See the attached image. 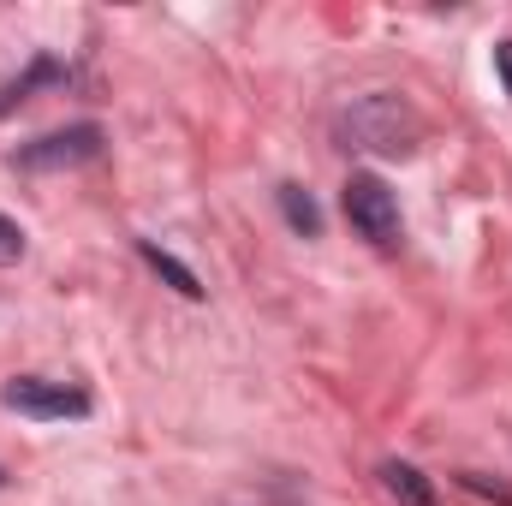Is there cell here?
Wrapping results in <instances>:
<instances>
[{"label": "cell", "instance_id": "obj_9", "mask_svg": "<svg viewBox=\"0 0 512 506\" xmlns=\"http://www.w3.org/2000/svg\"><path fill=\"white\" fill-rule=\"evenodd\" d=\"M18 256H24V233H18L12 221H0V268H12Z\"/></svg>", "mask_w": 512, "mask_h": 506}, {"label": "cell", "instance_id": "obj_4", "mask_svg": "<svg viewBox=\"0 0 512 506\" xmlns=\"http://www.w3.org/2000/svg\"><path fill=\"white\" fill-rule=\"evenodd\" d=\"M102 155V126H66V131H48L36 143L18 149V167L30 173H54V167H84Z\"/></svg>", "mask_w": 512, "mask_h": 506}, {"label": "cell", "instance_id": "obj_10", "mask_svg": "<svg viewBox=\"0 0 512 506\" xmlns=\"http://www.w3.org/2000/svg\"><path fill=\"white\" fill-rule=\"evenodd\" d=\"M495 72H501V84H507V96H512V36L495 42Z\"/></svg>", "mask_w": 512, "mask_h": 506}, {"label": "cell", "instance_id": "obj_8", "mask_svg": "<svg viewBox=\"0 0 512 506\" xmlns=\"http://www.w3.org/2000/svg\"><path fill=\"white\" fill-rule=\"evenodd\" d=\"M36 84H66V66H60V60H48V54H42V60H36V66H30V72H24V78H12V84H6V90H0V114H6V108H18V102H24V96H30V90H36Z\"/></svg>", "mask_w": 512, "mask_h": 506}, {"label": "cell", "instance_id": "obj_6", "mask_svg": "<svg viewBox=\"0 0 512 506\" xmlns=\"http://www.w3.org/2000/svg\"><path fill=\"white\" fill-rule=\"evenodd\" d=\"M280 215H286V227L304 233V239L322 233V209H316V197H310L304 185H280Z\"/></svg>", "mask_w": 512, "mask_h": 506}, {"label": "cell", "instance_id": "obj_1", "mask_svg": "<svg viewBox=\"0 0 512 506\" xmlns=\"http://www.w3.org/2000/svg\"><path fill=\"white\" fill-rule=\"evenodd\" d=\"M340 126L352 137V149H370V155H411L417 137H423L417 108L399 102V96H364V102H352Z\"/></svg>", "mask_w": 512, "mask_h": 506}, {"label": "cell", "instance_id": "obj_7", "mask_svg": "<svg viewBox=\"0 0 512 506\" xmlns=\"http://www.w3.org/2000/svg\"><path fill=\"white\" fill-rule=\"evenodd\" d=\"M137 251H143V262H149V268H155L161 280H173V292H185V298H203V280H197V274H191V268H185L179 256H167L161 245H149V239H143Z\"/></svg>", "mask_w": 512, "mask_h": 506}, {"label": "cell", "instance_id": "obj_5", "mask_svg": "<svg viewBox=\"0 0 512 506\" xmlns=\"http://www.w3.org/2000/svg\"><path fill=\"white\" fill-rule=\"evenodd\" d=\"M382 489H387L399 506H435L429 477H423L417 465H405V459H387V465H382Z\"/></svg>", "mask_w": 512, "mask_h": 506}, {"label": "cell", "instance_id": "obj_2", "mask_svg": "<svg viewBox=\"0 0 512 506\" xmlns=\"http://www.w3.org/2000/svg\"><path fill=\"white\" fill-rule=\"evenodd\" d=\"M0 405L36 423H66V417H90V393L66 387V381H42V376H12L0 387Z\"/></svg>", "mask_w": 512, "mask_h": 506}, {"label": "cell", "instance_id": "obj_3", "mask_svg": "<svg viewBox=\"0 0 512 506\" xmlns=\"http://www.w3.org/2000/svg\"><path fill=\"white\" fill-rule=\"evenodd\" d=\"M340 203H346V221L370 239V245H399V197L387 191L376 173H352L346 179V191H340Z\"/></svg>", "mask_w": 512, "mask_h": 506}]
</instances>
